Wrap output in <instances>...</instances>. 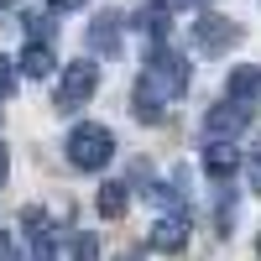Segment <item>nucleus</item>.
I'll return each mask as SVG.
<instances>
[{
  "instance_id": "ddd939ff",
  "label": "nucleus",
  "mask_w": 261,
  "mask_h": 261,
  "mask_svg": "<svg viewBox=\"0 0 261 261\" xmlns=\"http://www.w3.org/2000/svg\"><path fill=\"white\" fill-rule=\"evenodd\" d=\"M225 84H230V99H251V94H261V68L256 63H241Z\"/></svg>"
},
{
  "instance_id": "423d86ee",
  "label": "nucleus",
  "mask_w": 261,
  "mask_h": 261,
  "mask_svg": "<svg viewBox=\"0 0 261 261\" xmlns=\"http://www.w3.org/2000/svg\"><path fill=\"white\" fill-rule=\"evenodd\" d=\"M246 120H251V99H230V94H225V99L204 115V125H209L204 141H214V136H220V141H235V136L246 130Z\"/></svg>"
},
{
  "instance_id": "1a4fd4ad",
  "label": "nucleus",
  "mask_w": 261,
  "mask_h": 261,
  "mask_svg": "<svg viewBox=\"0 0 261 261\" xmlns=\"http://www.w3.org/2000/svg\"><path fill=\"white\" fill-rule=\"evenodd\" d=\"M188 214H162L157 225H151V251H162V256H183L188 246Z\"/></svg>"
},
{
  "instance_id": "0eeeda50",
  "label": "nucleus",
  "mask_w": 261,
  "mask_h": 261,
  "mask_svg": "<svg viewBox=\"0 0 261 261\" xmlns=\"http://www.w3.org/2000/svg\"><path fill=\"white\" fill-rule=\"evenodd\" d=\"M199 162H204V172L214 183H225V178H235V172H241V146L235 141H204V151H199Z\"/></svg>"
},
{
  "instance_id": "9d476101",
  "label": "nucleus",
  "mask_w": 261,
  "mask_h": 261,
  "mask_svg": "<svg viewBox=\"0 0 261 261\" xmlns=\"http://www.w3.org/2000/svg\"><path fill=\"white\" fill-rule=\"evenodd\" d=\"M120 32H125V21H120L115 11H99V16L89 21V53H94V58H115V53H120Z\"/></svg>"
},
{
  "instance_id": "20e7f679",
  "label": "nucleus",
  "mask_w": 261,
  "mask_h": 261,
  "mask_svg": "<svg viewBox=\"0 0 261 261\" xmlns=\"http://www.w3.org/2000/svg\"><path fill=\"white\" fill-rule=\"evenodd\" d=\"M193 42H199V58H225L235 42H241V21H230L220 11H199V21H193Z\"/></svg>"
},
{
  "instance_id": "dca6fc26",
  "label": "nucleus",
  "mask_w": 261,
  "mask_h": 261,
  "mask_svg": "<svg viewBox=\"0 0 261 261\" xmlns=\"http://www.w3.org/2000/svg\"><path fill=\"white\" fill-rule=\"evenodd\" d=\"M68 261H99V241H94V235H73Z\"/></svg>"
},
{
  "instance_id": "7ed1b4c3",
  "label": "nucleus",
  "mask_w": 261,
  "mask_h": 261,
  "mask_svg": "<svg viewBox=\"0 0 261 261\" xmlns=\"http://www.w3.org/2000/svg\"><path fill=\"white\" fill-rule=\"evenodd\" d=\"M151 84H157V89L167 94V99H178V94H188V79H193V68H188V58L183 53H172V47H151L146 53V68H141Z\"/></svg>"
},
{
  "instance_id": "f3484780",
  "label": "nucleus",
  "mask_w": 261,
  "mask_h": 261,
  "mask_svg": "<svg viewBox=\"0 0 261 261\" xmlns=\"http://www.w3.org/2000/svg\"><path fill=\"white\" fill-rule=\"evenodd\" d=\"M42 6H47L53 16H63V11H84V6H89V0H42Z\"/></svg>"
},
{
  "instance_id": "4468645a",
  "label": "nucleus",
  "mask_w": 261,
  "mask_h": 261,
  "mask_svg": "<svg viewBox=\"0 0 261 261\" xmlns=\"http://www.w3.org/2000/svg\"><path fill=\"white\" fill-rule=\"evenodd\" d=\"M167 11H172L167 0H151V6H141L136 21H141V32H146L151 42H162V37H167Z\"/></svg>"
},
{
  "instance_id": "a211bd4d",
  "label": "nucleus",
  "mask_w": 261,
  "mask_h": 261,
  "mask_svg": "<svg viewBox=\"0 0 261 261\" xmlns=\"http://www.w3.org/2000/svg\"><path fill=\"white\" fill-rule=\"evenodd\" d=\"M6 178H11V151H6V141H0V188H6Z\"/></svg>"
},
{
  "instance_id": "39448f33",
  "label": "nucleus",
  "mask_w": 261,
  "mask_h": 261,
  "mask_svg": "<svg viewBox=\"0 0 261 261\" xmlns=\"http://www.w3.org/2000/svg\"><path fill=\"white\" fill-rule=\"evenodd\" d=\"M21 235H27V261H58V230L42 204L21 209Z\"/></svg>"
},
{
  "instance_id": "9b49d317",
  "label": "nucleus",
  "mask_w": 261,
  "mask_h": 261,
  "mask_svg": "<svg viewBox=\"0 0 261 261\" xmlns=\"http://www.w3.org/2000/svg\"><path fill=\"white\" fill-rule=\"evenodd\" d=\"M27 79H53V68H58V58H53V42H27L21 47V63H16Z\"/></svg>"
},
{
  "instance_id": "412c9836",
  "label": "nucleus",
  "mask_w": 261,
  "mask_h": 261,
  "mask_svg": "<svg viewBox=\"0 0 261 261\" xmlns=\"http://www.w3.org/2000/svg\"><path fill=\"white\" fill-rule=\"evenodd\" d=\"M256 256H261V241H256Z\"/></svg>"
},
{
  "instance_id": "aec40b11",
  "label": "nucleus",
  "mask_w": 261,
  "mask_h": 261,
  "mask_svg": "<svg viewBox=\"0 0 261 261\" xmlns=\"http://www.w3.org/2000/svg\"><path fill=\"white\" fill-rule=\"evenodd\" d=\"M172 6H204V0H172Z\"/></svg>"
},
{
  "instance_id": "f03ea898",
  "label": "nucleus",
  "mask_w": 261,
  "mask_h": 261,
  "mask_svg": "<svg viewBox=\"0 0 261 261\" xmlns=\"http://www.w3.org/2000/svg\"><path fill=\"white\" fill-rule=\"evenodd\" d=\"M94 89H99V63H94V58H73L68 68L58 73L53 105H58L63 115H73V110H84V105L94 99Z\"/></svg>"
},
{
  "instance_id": "2eb2a0df",
  "label": "nucleus",
  "mask_w": 261,
  "mask_h": 261,
  "mask_svg": "<svg viewBox=\"0 0 261 261\" xmlns=\"http://www.w3.org/2000/svg\"><path fill=\"white\" fill-rule=\"evenodd\" d=\"M53 32H58L53 11H47V16H42V11H27V37H32V42H53Z\"/></svg>"
},
{
  "instance_id": "f8f14e48",
  "label": "nucleus",
  "mask_w": 261,
  "mask_h": 261,
  "mask_svg": "<svg viewBox=\"0 0 261 261\" xmlns=\"http://www.w3.org/2000/svg\"><path fill=\"white\" fill-rule=\"evenodd\" d=\"M125 204H130V188H125V183H99L94 209L105 214V220H120V214H125Z\"/></svg>"
},
{
  "instance_id": "6e6552de",
  "label": "nucleus",
  "mask_w": 261,
  "mask_h": 261,
  "mask_svg": "<svg viewBox=\"0 0 261 261\" xmlns=\"http://www.w3.org/2000/svg\"><path fill=\"white\" fill-rule=\"evenodd\" d=\"M130 115H136L141 125H162V115H167V94H162L146 73L136 79V89H130Z\"/></svg>"
},
{
  "instance_id": "f257e3e1",
  "label": "nucleus",
  "mask_w": 261,
  "mask_h": 261,
  "mask_svg": "<svg viewBox=\"0 0 261 261\" xmlns=\"http://www.w3.org/2000/svg\"><path fill=\"white\" fill-rule=\"evenodd\" d=\"M63 157H68L73 172H99V167H110V157H115V130L99 125V120H79V125H68Z\"/></svg>"
},
{
  "instance_id": "6ab92c4d",
  "label": "nucleus",
  "mask_w": 261,
  "mask_h": 261,
  "mask_svg": "<svg viewBox=\"0 0 261 261\" xmlns=\"http://www.w3.org/2000/svg\"><path fill=\"white\" fill-rule=\"evenodd\" d=\"M120 261H146V256H141V251H125V256H120Z\"/></svg>"
}]
</instances>
